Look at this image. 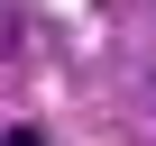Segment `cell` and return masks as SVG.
Returning <instances> with one entry per match:
<instances>
[{
	"instance_id": "6da1fadb",
	"label": "cell",
	"mask_w": 156,
	"mask_h": 146,
	"mask_svg": "<svg viewBox=\"0 0 156 146\" xmlns=\"http://www.w3.org/2000/svg\"><path fill=\"white\" fill-rule=\"evenodd\" d=\"M0 146H46V137H37V128H9V137H0Z\"/></svg>"
}]
</instances>
